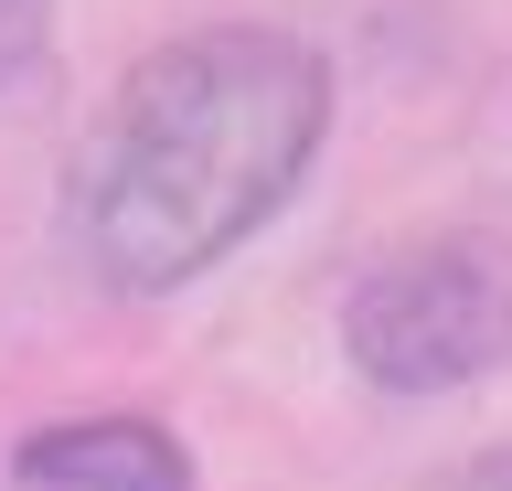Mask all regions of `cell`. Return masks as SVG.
<instances>
[{"label":"cell","instance_id":"cell-1","mask_svg":"<svg viewBox=\"0 0 512 491\" xmlns=\"http://www.w3.org/2000/svg\"><path fill=\"white\" fill-rule=\"evenodd\" d=\"M320 129H331V75L299 33L203 22L150 43L75 161L86 267L118 299L192 289L299 193Z\"/></svg>","mask_w":512,"mask_h":491},{"label":"cell","instance_id":"cell-3","mask_svg":"<svg viewBox=\"0 0 512 491\" xmlns=\"http://www.w3.org/2000/svg\"><path fill=\"white\" fill-rule=\"evenodd\" d=\"M11 481L22 491H192V459L150 417H75V427H32L11 449Z\"/></svg>","mask_w":512,"mask_h":491},{"label":"cell","instance_id":"cell-4","mask_svg":"<svg viewBox=\"0 0 512 491\" xmlns=\"http://www.w3.org/2000/svg\"><path fill=\"white\" fill-rule=\"evenodd\" d=\"M43 43H54V0H0V107L43 75Z\"/></svg>","mask_w":512,"mask_h":491},{"label":"cell","instance_id":"cell-5","mask_svg":"<svg viewBox=\"0 0 512 491\" xmlns=\"http://www.w3.org/2000/svg\"><path fill=\"white\" fill-rule=\"evenodd\" d=\"M427 491H512V449H480V459H459L448 481H427Z\"/></svg>","mask_w":512,"mask_h":491},{"label":"cell","instance_id":"cell-2","mask_svg":"<svg viewBox=\"0 0 512 491\" xmlns=\"http://www.w3.org/2000/svg\"><path fill=\"white\" fill-rule=\"evenodd\" d=\"M342 353L384 395H459L512 363V246L480 225L416 235L342 299Z\"/></svg>","mask_w":512,"mask_h":491}]
</instances>
